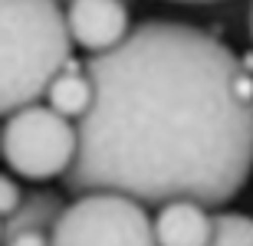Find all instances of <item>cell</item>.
<instances>
[{
	"instance_id": "cell-11",
	"label": "cell",
	"mask_w": 253,
	"mask_h": 246,
	"mask_svg": "<svg viewBox=\"0 0 253 246\" xmlns=\"http://www.w3.org/2000/svg\"><path fill=\"white\" fill-rule=\"evenodd\" d=\"M0 246H53V240H49V233H43V230H23L17 237L3 240Z\"/></svg>"
},
{
	"instance_id": "cell-9",
	"label": "cell",
	"mask_w": 253,
	"mask_h": 246,
	"mask_svg": "<svg viewBox=\"0 0 253 246\" xmlns=\"http://www.w3.org/2000/svg\"><path fill=\"white\" fill-rule=\"evenodd\" d=\"M211 246H253V217L224 210L214 213V240Z\"/></svg>"
},
{
	"instance_id": "cell-6",
	"label": "cell",
	"mask_w": 253,
	"mask_h": 246,
	"mask_svg": "<svg viewBox=\"0 0 253 246\" xmlns=\"http://www.w3.org/2000/svg\"><path fill=\"white\" fill-rule=\"evenodd\" d=\"M155 240L158 246H211L214 213L191 200H171L155 213Z\"/></svg>"
},
{
	"instance_id": "cell-2",
	"label": "cell",
	"mask_w": 253,
	"mask_h": 246,
	"mask_svg": "<svg viewBox=\"0 0 253 246\" xmlns=\"http://www.w3.org/2000/svg\"><path fill=\"white\" fill-rule=\"evenodd\" d=\"M73 63L66 7L0 3V118L23 112L49 92L53 79Z\"/></svg>"
},
{
	"instance_id": "cell-1",
	"label": "cell",
	"mask_w": 253,
	"mask_h": 246,
	"mask_svg": "<svg viewBox=\"0 0 253 246\" xmlns=\"http://www.w3.org/2000/svg\"><path fill=\"white\" fill-rule=\"evenodd\" d=\"M83 63L95 102L76 122L79 151L63 177L73 197L214 210L244 190L253 174V72L224 39L151 17Z\"/></svg>"
},
{
	"instance_id": "cell-4",
	"label": "cell",
	"mask_w": 253,
	"mask_h": 246,
	"mask_svg": "<svg viewBox=\"0 0 253 246\" xmlns=\"http://www.w3.org/2000/svg\"><path fill=\"white\" fill-rule=\"evenodd\" d=\"M53 246H158L148 207L119 194H85L63 210Z\"/></svg>"
},
{
	"instance_id": "cell-5",
	"label": "cell",
	"mask_w": 253,
	"mask_h": 246,
	"mask_svg": "<svg viewBox=\"0 0 253 246\" xmlns=\"http://www.w3.org/2000/svg\"><path fill=\"white\" fill-rule=\"evenodd\" d=\"M66 27L73 46H83L89 56H102L131 33V17L125 3L115 0H73L66 3Z\"/></svg>"
},
{
	"instance_id": "cell-14",
	"label": "cell",
	"mask_w": 253,
	"mask_h": 246,
	"mask_svg": "<svg viewBox=\"0 0 253 246\" xmlns=\"http://www.w3.org/2000/svg\"><path fill=\"white\" fill-rule=\"evenodd\" d=\"M0 128H3V125H0Z\"/></svg>"
},
{
	"instance_id": "cell-7",
	"label": "cell",
	"mask_w": 253,
	"mask_h": 246,
	"mask_svg": "<svg viewBox=\"0 0 253 246\" xmlns=\"http://www.w3.org/2000/svg\"><path fill=\"white\" fill-rule=\"evenodd\" d=\"M46 102H49V108L59 112L63 118L83 122L85 115H89V108H92V102H95V89H92L89 72H85V63L73 59V63L53 79V85H49V92H46Z\"/></svg>"
},
{
	"instance_id": "cell-13",
	"label": "cell",
	"mask_w": 253,
	"mask_h": 246,
	"mask_svg": "<svg viewBox=\"0 0 253 246\" xmlns=\"http://www.w3.org/2000/svg\"><path fill=\"white\" fill-rule=\"evenodd\" d=\"M0 240H3V220H0Z\"/></svg>"
},
{
	"instance_id": "cell-8",
	"label": "cell",
	"mask_w": 253,
	"mask_h": 246,
	"mask_svg": "<svg viewBox=\"0 0 253 246\" xmlns=\"http://www.w3.org/2000/svg\"><path fill=\"white\" fill-rule=\"evenodd\" d=\"M66 207H69V204H66L63 194H56V190H46V187L27 190L20 210L10 220H3V240L17 237V233H23V230H43V233H53V227L59 223V217H63ZM3 240H0V243H3Z\"/></svg>"
},
{
	"instance_id": "cell-10",
	"label": "cell",
	"mask_w": 253,
	"mask_h": 246,
	"mask_svg": "<svg viewBox=\"0 0 253 246\" xmlns=\"http://www.w3.org/2000/svg\"><path fill=\"white\" fill-rule=\"evenodd\" d=\"M20 204H23V187L0 171V220H10L20 210Z\"/></svg>"
},
{
	"instance_id": "cell-3",
	"label": "cell",
	"mask_w": 253,
	"mask_h": 246,
	"mask_svg": "<svg viewBox=\"0 0 253 246\" xmlns=\"http://www.w3.org/2000/svg\"><path fill=\"white\" fill-rule=\"evenodd\" d=\"M79 151V135L69 118L49 105H30L10 115L0 128V158L27 180L66 177Z\"/></svg>"
},
{
	"instance_id": "cell-12",
	"label": "cell",
	"mask_w": 253,
	"mask_h": 246,
	"mask_svg": "<svg viewBox=\"0 0 253 246\" xmlns=\"http://www.w3.org/2000/svg\"><path fill=\"white\" fill-rule=\"evenodd\" d=\"M247 20H250V39H253V7H250V17Z\"/></svg>"
}]
</instances>
